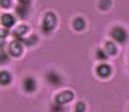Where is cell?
Instances as JSON below:
<instances>
[{"label":"cell","instance_id":"1","mask_svg":"<svg viewBox=\"0 0 129 112\" xmlns=\"http://www.w3.org/2000/svg\"><path fill=\"white\" fill-rule=\"evenodd\" d=\"M57 18L56 15L52 12H48L44 16L43 23V33H49L55 27Z\"/></svg>","mask_w":129,"mask_h":112},{"label":"cell","instance_id":"2","mask_svg":"<svg viewBox=\"0 0 129 112\" xmlns=\"http://www.w3.org/2000/svg\"><path fill=\"white\" fill-rule=\"evenodd\" d=\"M112 37L118 43H124L127 39V33L124 28L120 26H116L111 31Z\"/></svg>","mask_w":129,"mask_h":112},{"label":"cell","instance_id":"3","mask_svg":"<svg viewBox=\"0 0 129 112\" xmlns=\"http://www.w3.org/2000/svg\"><path fill=\"white\" fill-rule=\"evenodd\" d=\"M74 94L72 91H65L59 93L55 98V101L57 104H60V105H62V104L68 103V102L71 101L73 99Z\"/></svg>","mask_w":129,"mask_h":112},{"label":"cell","instance_id":"4","mask_svg":"<svg viewBox=\"0 0 129 112\" xmlns=\"http://www.w3.org/2000/svg\"><path fill=\"white\" fill-rule=\"evenodd\" d=\"M9 52L15 57H18L23 52V47L18 41H13L9 45Z\"/></svg>","mask_w":129,"mask_h":112},{"label":"cell","instance_id":"5","mask_svg":"<svg viewBox=\"0 0 129 112\" xmlns=\"http://www.w3.org/2000/svg\"><path fill=\"white\" fill-rule=\"evenodd\" d=\"M24 91L27 92H33L35 91L36 89V82L35 80L31 77H27L24 80V83H23Z\"/></svg>","mask_w":129,"mask_h":112},{"label":"cell","instance_id":"6","mask_svg":"<svg viewBox=\"0 0 129 112\" xmlns=\"http://www.w3.org/2000/svg\"><path fill=\"white\" fill-rule=\"evenodd\" d=\"M97 73L101 78H107L111 73V68L108 64H100L97 68Z\"/></svg>","mask_w":129,"mask_h":112},{"label":"cell","instance_id":"7","mask_svg":"<svg viewBox=\"0 0 129 112\" xmlns=\"http://www.w3.org/2000/svg\"><path fill=\"white\" fill-rule=\"evenodd\" d=\"M46 79L50 83L53 85H59L61 83V78L55 72H49L46 76Z\"/></svg>","mask_w":129,"mask_h":112},{"label":"cell","instance_id":"8","mask_svg":"<svg viewBox=\"0 0 129 112\" xmlns=\"http://www.w3.org/2000/svg\"><path fill=\"white\" fill-rule=\"evenodd\" d=\"M2 24H4L6 27H11L13 26L15 24V18L12 15H9V14H5L2 15Z\"/></svg>","mask_w":129,"mask_h":112},{"label":"cell","instance_id":"9","mask_svg":"<svg viewBox=\"0 0 129 112\" xmlns=\"http://www.w3.org/2000/svg\"><path fill=\"white\" fill-rule=\"evenodd\" d=\"M15 12H16V14H17L21 18L25 17L26 15H27V13H28V6L19 4V6L16 7Z\"/></svg>","mask_w":129,"mask_h":112},{"label":"cell","instance_id":"10","mask_svg":"<svg viewBox=\"0 0 129 112\" xmlns=\"http://www.w3.org/2000/svg\"><path fill=\"white\" fill-rule=\"evenodd\" d=\"M27 30H28V27L26 25H20L14 31L13 35H15L16 38H20V37H22L26 32H27Z\"/></svg>","mask_w":129,"mask_h":112},{"label":"cell","instance_id":"11","mask_svg":"<svg viewBox=\"0 0 129 112\" xmlns=\"http://www.w3.org/2000/svg\"><path fill=\"white\" fill-rule=\"evenodd\" d=\"M0 81L2 85H7L11 81V74L6 71H1V75H0Z\"/></svg>","mask_w":129,"mask_h":112},{"label":"cell","instance_id":"12","mask_svg":"<svg viewBox=\"0 0 129 112\" xmlns=\"http://www.w3.org/2000/svg\"><path fill=\"white\" fill-rule=\"evenodd\" d=\"M73 27L75 28L77 31L82 30V29L85 27V21H84L83 18H81V17L76 18L73 21Z\"/></svg>","mask_w":129,"mask_h":112},{"label":"cell","instance_id":"13","mask_svg":"<svg viewBox=\"0 0 129 112\" xmlns=\"http://www.w3.org/2000/svg\"><path fill=\"white\" fill-rule=\"evenodd\" d=\"M106 50L111 55H114V54L116 53V47L112 42H107V43H106Z\"/></svg>","mask_w":129,"mask_h":112},{"label":"cell","instance_id":"14","mask_svg":"<svg viewBox=\"0 0 129 112\" xmlns=\"http://www.w3.org/2000/svg\"><path fill=\"white\" fill-rule=\"evenodd\" d=\"M112 5L111 0H100V2L99 4V7H100V9L102 10H107L110 7V6Z\"/></svg>","mask_w":129,"mask_h":112},{"label":"cell","instance_id":"15","mask_svg":"<svg viewBox=\"0 0 129 112\" xmlns=\"http://www.w3.org/2000/svg\"><path fill=\"white\" fill-rule=\"evenodd\" d=\"M24 43H25L27 46H30V45H34V44H35L37 42V36L36 35H31V36H29L27 39H25V40H24Z\"/></svg>","mask_w":129,"mask_h":112},{"label":"cell","instance_id":"16","mask_svg":"<svg viewBox=\"0 0 129 112\" xmlns=\"http://www.w3.org/2000/svg\"><path fill=\"white\" fill-rule=\"evenodd\" d=\"M96 56L99 60H106L108 58V56L106 54V52H104L103 50H98L97 52H96Z\"/></svg>","mask_w":129,"mask_h":112},{"label":"cell","instance_id":"17","mask_svg":"<svg viewBox=\"0 0 129 112\" xmlns=\"http://www.w3.org/2000/svg\"><path fill=\"white\" fill-rule=\"evenodd\" d=\"M85 109H86V106H85V104L81 101L78 102L77 105H76L75 111L76 112H85Z\"/></svg>","mask_w":129,"mask_h":112},{"label":"cell","instance_id":"18","mask_svg":"<svg viewBox=\"0 0 129 112\" xmlns=\"http://www.w3.org/2000/svg\"><path fill=\"white\" fill-rule=\"evenodd\" d=\"M62 110H63L62 107L60 104H55L51 108V112H62Z\"/></svg>","mask_w":129,"mask_h":112},{"label":"cell","instance_id":"19","mask_svg":"<svg viewBox=\"0 0 129 112\" xmlns=\"http://www.w3.org/2000/svg\"><path fill=\"white\" fill-rule=\"evenodd\" d=\"M1 5H2L3 7H6V8H7V7H10L11 0H1Z\"/></svg>","mask_w":129,"mask_h":112},{"label":"cell","instance_id":"20","mask_svg":"<svg viewBox=\"0 0 129 112\" xmlns=\"http://www.w3.org/2000/svg\"><path fill=\"white\" fill-rule=\"evenodd\" d=\"M18 1H19L20 4L25 5V6H28V5L30 4V1H31V0H18Z\"/></svg>","mask_w":129,"mask_h":112},{"label":"cell","instance_id":"21","mask_svg":"<svg viewBox=\"0 0 129 112\" xmlns=\"http://www.w3.org/2000/svg\"><path fill=\"white\" fill-rule=\"evenodd\" d=\"M1 59H2V63H5V62L7 60V55H6V53H5L4 52H1Z\"/></svg>","mask_w":129,"mask_h":112},{"label":"cell","instance_id":"22","mask_svg":"<svg viewBox=\"0 0 129 112\" xmlns=\"http://www.w3.org/2000/svg\"><path fill=\"white\" fill-rule=\"evenodd\" d=\"M7 31L6 30V29H3V30L1 31V36H2V37L6 36V35H7Z\"/></svg>","mask_w":129,"mask_h":112}]
</instances>
